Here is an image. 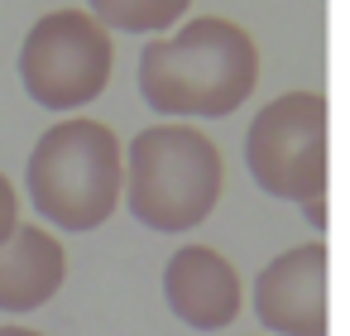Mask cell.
<instances>
[{
	"label": "cell",
	"mask_w": 350,
	"mask_h": 336,
	"mask_svg": "<svg viewBox=\"0 0 350 336\" xmlns=\"http://www.w3.org/2000/svg\"><path fill=\"white\" fill-rule=\"evenodd\" d=\"M135 82L144 106L163 120H221L254 96L259 49L235 20L192 15L139 49Z\"/></svg>",
	"instance_id": "cell-1"
},
{
	"label": "cell",
	"mask_w": 350,
	"mask_h": 336,
	"mask_svg": "<svg viewBox=\"0 0 350 336\" xmlns=\"http://www.w3.org/2000/svg\"><path fill=\"white\" fill-rule=\"evenodd\" d=\"M29 207L58 231H96L120 211L125 154L106 120L63 116L49 125L25 164Z\"/></svg>",
	"instance_id": "cell-2"
},
{
	"label": "cell",
	"mask_w": 350,
	"mask_h": 336,
	"mask_svg": "<svg viewBox=\"0 0 350 336\" xmlns=\"http://www.w3.org/2000/svg\"><path fill=\"white\" fill-rule=\"evenodd\" d=\"M221 188V149L187 120H159L125 144V211L159 235L197 231L216 211Z\"/></svg>",
	"instance_id": "cell-3"
},
{
	"label": "cell",
	"mask_w": 350,
	"mask_h": 336,
	"mask_svg": "<svg viewBox=\"0 0 350 336\" xmlns=\"http://www.w3.org/2000/svg\"><path fill=\"white\" fill-rule=\"evenodd\" d=\"M116 68V44L87 10H49L29 25L20 44V87L34 106L72 116L92 106Z\"/></svg>",
	"instance_id": "cell-4"
},
{
	"label": "cell",
	"mask_w": 350,
	"mask_h": 336,
	"mask_svg": "<svg viewBox=\"0 0 350 336\" xmlns=\"http://www.w3.org/2000/svg\"><path fill=\"white\" fill-rule=\"evenodd\" d=\"M245 168L259 192L297 207L326 202V96L283 92L245 130Z\"/></svg>",
	"instance_id": "cell-5"
},
{
	"label": "cell",
	"mask_w": 350,
	"mask_h": 336,
	"mask_svg": "<svg viewBox=\"0 0 350 336\" xmlns=\"http://www.w3.org/2000/svg\"><path fill=\"white\" fill-rule=\"evenodd\" d=\"M254 317L269 336H326V245H288L254 279Z\"/></svg>",
	"instance_id": "cell-6"
},
{
	"label": "cell",
	"mask_w": 350,
	"mask_h": 336,
	"mask_svg": "<svg viewBox=\"0 0 350 336\" xmlns=\"http://www.w3.org/2000/svg\"><path fill=\"white\" fill-rule=\"evenodd\" d=\"M163 302L192 331H221L245 307V279L216 245H178L163 264Z\"/></svg>",
	"instance_id": "cell-7"
},
{
	"label": "cell",
	"mask_w": 350,
	"mask_h": 336,
	"mask_svg": "<svg viewBox=\"0 0 350 336\" xmlns=\"http://www.w3.org/2000/svg\"><path fill=\"white\" fill-rule=\"evenodd\" d=\"M63 283H68V250L58 245V235L20 221V231L0 245V312L10 317L39 312L44 302L58 298Z\"/></svg>",
	"instance_id": "cell-8"
},
{
	"label": "cell",
	"mask_w": 350,
	"mask_h": 336,
	"mask_svg": "<svg viewBox=\"0 0 350 336\" xmlns=\"http://www.w3.org/2000/svg\"><path fill=\"white\" fill-rule=\"evenodd\" d=\"M192 10V0H87V15L111 34H173Z\"/></svg>",
	"instance_id": "cell-9"
},
{
	"label": "cell",
	"mask_w": 350,
	"mask_h": 336,
	"mask_svg": "<svg viewBox=\"0 0 350 336\" xmlns=\"http://www.w3.org/2000/svg\"><path fill=\"white\" fill-rule=\"evenodd\" d=\"M15 231H20V192H15V183L5 173H0V245H5Z\"/></svg>",
	"instance_id": "cell-10"
},
{
	"label": "cell",
	"mask_w": 350,
	"mask_h": 336,
	"mask_svg": "<svg viewBox=\"0 0 350 336\" xmlns=\"http://www.w3.org/2000/svg\"><path fill=\"white\" fill-rule=\"evenodd\" d=\"M0 336H49V331H34V326H15V322H5V326H0Z\"/></svg>",
	"instance_id": "cell-11"
}]
</instances>
